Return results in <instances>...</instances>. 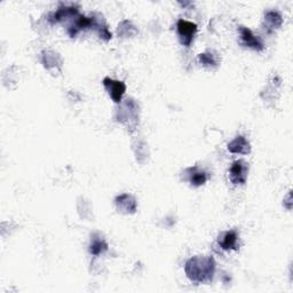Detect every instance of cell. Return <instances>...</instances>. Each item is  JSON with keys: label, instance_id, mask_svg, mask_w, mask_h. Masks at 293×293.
<instances>
[{"label": "cell", "instance_id": "1", "mask_svg": "<svg viewBox=\"0 0 293 293\" xmlns=\"http://www.w3.org/2000/svg\"><path fill=\"white\" fill-rule=\"evenodd\" d=\"M186 274L195 283H206L212 280L216 262L212 257H195L186 264Z\"/></svg>", "mask_w": 293, "mask_h": 293}, {"label": "cell", "instance_id": "2", "mask_svg": "<svg viewBox=\"0 0 293 293\" xmlns=\"http://www.w3.org/2000/svg\"><path fill=\"white\" fill-rule=\"evenodd\" d=\"M176 28H178V35L181 44L183 46L189 47L190 44L193 43L195 35H196L197 32V25L193 23V22L179 20L178 24H176Z\"/></svg>", "mask_w": 293, "mask_h": 293}, {"label": "cell", "instance_id": "3", "mask_svg": "<svg viewBox=\"0 0 293 293\" xmlns=\"http://www.w3.org/2000/svg\"><path fill=\"white\" fill-rule=\"evenodd\" d=\"M247 173H249V164H246L244 160L234 161L229 170L230 181L234 185H244L246 182Z\"/></svg>", "mask_w": 293, "mask_h": 293}, {"label": "cell", "instance_id": "4", "mask_svg": "<svg viewBox=\"0 0 293 293\" xmlns=\"http://www.w3.org/2000/svg\"><path fill=\"white\" fill-rule=\"evenodd\" d=\"M103 85L108 91L109 95L116 103L122 102V97L126 91V85L123 81L114 80L111 78H104Z\"/></svg>", "mask_w": 293, "mask_h": 293}, {"label": "cell", "instance_id": "5", "mask_svg": "<svg viewBox=\"0 0 293 293\" xmlns=\"http://www.w3.org/2000/svg\"><path fill=\"white\" fill-rule=\"evenodd\" d=\"M239 32H240V40H242V44L244 45V46L252 48V50H255V51L264 50V45H262L261 41L259 40L258 37H255L253 35L250 29H247L245 27H240Z\"/></svg>", "mask_w": 293, "mask_h": 293}, {"label": "cell", "instance_id": "6", "mask_svg": "<svg viewBox=\"0 0 293 293\" xmlns=\"http://www.w3.org/2000/svg\"><path fill=\"white\" fill-rule=\"evenodd\" d=\"M116 205H117L118 210H120V212L124 213H134L137 210V202L131 195L127 194L116 198Z\"/></svg>", "mask_w": 293, "mask_h": 293}, {"label": "cell", "instance_id": "7", "mask_svg": "<svg viewBox=\"0 0 293 293\" xmlns=\"http://www.w3.org/2000/svg\"><path fill=\"white\" fill-rule=\"evenodd\" d=\"M229 151L234 153H249L251 151L250 144L244 137H237L228 145Z\"/></svg>", "mask_w": 293, "mask_h": 293}, {"label": "cell", "instance_id": "8", "mask_svg": "<svg viewBox=\"0 0 293 293\" xmlns=\"http://www.w3.org/2000/svg\"><path fill=\"white\" fill-rule=\"evenodd\" d=\"M282 23H283V18H282L281 14L275 10H270L267 12L265 15V25L267 31H274L275 29H279Z\"/></svg>", "mask_w": 293, "mask_h": 293}, {"label": "cell", "instance_id": "9", "mask_svg": "<svg viewBox=\"0 0 293 293\" xmlns=\"http://www.w3.org/2000/svg\"><path fill=\"white\" fill-rule=\"evenodd\" d=\"M186 172L187 173H189L188 174L189 175L188 180H189V182L195 187L203 186L206 182V180H208V176H206L205 172L198 170V167H196V166L188 168Z\"/></svg>", "mask_w": 293, "mask_h": 293}, {"label": "cell", "instance_id": "10", "mask_svg": "<svg viewBox=\"0 0 293 293\" xmlns=\"http://www.w3.org/2000/svg\"><path fill=\"white\" fill-rule=\"evenodd\" d=\"M237 240L238 236L236 234V231H227L226 234L221 237V240H219V243L223 250L229 251L237 249Z\"/></svg>", "mask_w": 293, "mask_h": 293}, {"label": "cell", "instance_id": "11", "mask_svg": "<svg viewBox=\"0 0 293 293\" xmlns=\"http://www.w3.org/2000/svg\"><path fill=\"white\" fill-rule=\"evenodd\" d=\"M108 250L107 243L103 239H94L89 246V252L94 255H99Z\"/></svg>", "mask_w": 293, "mask_h": 293}, {"label": "cell", "instance_id": "12", "mask_svg": "<svg viewBox=\"0 0 293 293\" xmlns=\"http://www.w3.org/2000/svg\"><path fill=\"white\" fill-rule=\"evenodd\" d=\"M201 62L204 66H217V59L216 56L212 55L211 53H204L200 55Z\"/></svg>", "mask_w": 293, "mask_h": 293}]
</instances>
